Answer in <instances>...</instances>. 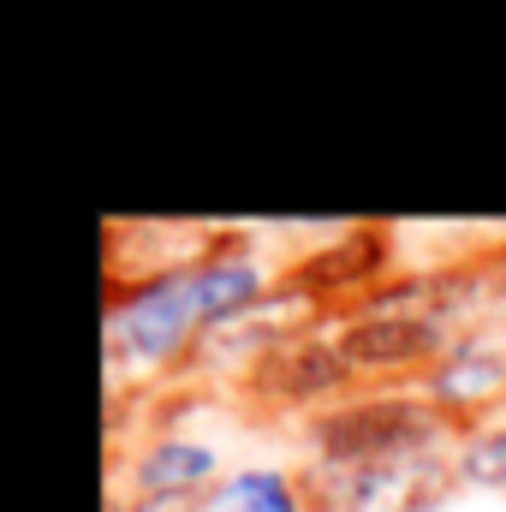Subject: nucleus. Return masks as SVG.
<instances>
[{
	"label": "nucleus",
	"instance_id": "obj_1",
	"mask_svg": "<svg viewBox=\"0 0 506 512\" xmlns=\"http://www.w3.org/2000/svg\"><path fill=\"white\" fill-rule=\"evenodd\" d=\"M286 262H274L251 227H209L191 262L108 280L102 310V376L120 399L126 387L161 382L197 364L203 340L245 322L280 292Z\"/></svg>",
	"mask_w": 506,
	"mask_h": 512
},
{
	"label": "nucleus",
	"instance_id": "obj_2",
	"mask_svg": "<svg viewBox=\"0 0 506 512\" xmlns=\"http://www.w3.org/2000/svg\"><path fill=\"white\" fill-rule=\"evenodd\" d=\"M304 465H399L447 459L453 423L417 387H358L304 423Z\"/></svg>",
	"mask_w": 506,
	"mask_h": 512
},
{
	"label": "nucleus",
	"instance_id": "obj_3",
	"mask_svg": "<svg viewBox=\"0 0 506 512\" xmlns=\"http://www.w3.org/2000/svg\"><path fill=\"white\" fill-rule=\"evenodd\" d=\"M328 334H334V346H340V358L352 364V376L358 382H381V387H411L447 346H453V322H441L435 310H423V304H405V298H393L387 286H381L370 304H358V310H346V316H334L328 322Z\"/></svg>",
	"mask_w": 506,
	"mask_h": 512
},
{
	"label": "nucleus",
	"instance_id": "obj_4",
	"mask_svg": "<svg viewBox=\"0 0 506 512\" xmlns=\"http://www.w3.org/2000/svg\"><path fill=\"white\" fill-rule=\"evenodd\" d=\"M286 292H298L316 316H346L358 304H370L387 280H399V233L358 221V227H334L322 245H304L286 256Z\"/></svg>",
	"mask_w": 506,
	"mask_h": 512
},
{
	"label": "nucleus",
	"instance_id": "obj_5",
	"mask_svg": "<svg viewBox=\"0 0 506 512\" xmlns=\"http://www.w3.org/2000/svg\"><path fill=\"white\" fill-rule=\"evenodd\" d=\"M239 393H245L251 405H262V411H280V417L298 411V417L310 423L316 411H328V405H340L346 393H358V376H352V364L340 358L334 334L316 322V328L286 334L251 376L239 382Z\"/></svg>",
	"mask_w": 506,
	"mask_h": 512
},
{
	"label": "nucleus",
	"instance_id": "obj_6",
	"mask_svg": "<svg viewBox=\"0 0 506 512\" xmlns=\"http://www.w3.org/2000/svg\"><path fill=\"white\" fill-rule=\"evenodd\" d=\"M221 477H227V459L197 429H155L131 453L114 459V495L155 501V507H179V512H197V501Z\"/></svg>",
	"mask_w": 506,
	"mask_h": 512
},
{
	"label": "nucleus",
	"instance_id": "obj_7",
	"mask_svg": "<svg viewBox=\"0 0 506 512\" xmlns=\"http://www.w3.org/2000/svg\"><path fill=\"white\" fill-rule=\"evenodd\" d=\"M453 483L447 459H399V465H304L310 512H423Z\"/></svg>",
	"mask_w": 506,
	"mask_h": 512
},
{
	"label": "nucleus",
	"instance_id": "obj_8",
	"mask_svg": "<svg viewBox=\"0 0 506 512\" xmlns=\"http://www.w3.org/2000/svg\"><path fill=\"white\" fill-rule=\"evenodd\" d=\"M417 393L453 423H483V417H501L506 411V340L495 328H465L453 334V346L417 376Z\"/></svg>",
	"mask_w": 506,
	"mask_h": 512
},
{
	"label": "nucleus",
	"instance_id": "obj_9",
	"mask_svg": "<svg viewBox=\"0 0 506 512\" xmlns=\"http://www.w3.org/2000/svg\"><path fill=\"white\" fill-rule=\"evenodd\" d=\"M197 512H310L304 471H286V465H233L197 501Z\"/></svg>",
	"mask_w": 506,
	"mask_h": 512
},
{
	"label": "nucleus",
	"instance_id": "obj_10",
	"mask_svg": "<svg viewBox=\"0 0 506 512\" xmlns=\"http://www.w3.org/2000/svg\"><path fill=\"white\" fill-rule=\"evenodd\" d=\"M447 465H453V483H459V489L506 495V411L501 417H483V423L453 429Z\"/></svg>",
	"mask_w": 506,
	"mask_h": 512
},
{
	"label": "nucleus",
	"instance_id": "obj_11",
	"mask_svg": "<svg viewBox=\"0 0 506 512\" xmlns=\"http://www.w3.org/2000/svg\"><path fill=\"white\" fill-rule=\"evenodd\" d=\"M483 274H489V292H495V304H506V245L483 256Z\"/></svg>",
	"mask_w": 506,
	"mask_h": 512
}]
</instances>
